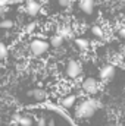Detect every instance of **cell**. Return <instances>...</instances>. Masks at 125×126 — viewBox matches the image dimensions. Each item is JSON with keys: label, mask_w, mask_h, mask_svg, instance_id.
<instances>
[{"label": "cell", "mask_w": 125, "mask_h": 126, "mask_svg": "<svg viewBox=\"0 0 125 126\" xmlns=\"http://www.w3.org/2000/svg\"><path fill=\"white\" fill-rule=\"evenodd\" d=\"M47 126H55V120H53V119H50V120H49V125Z\"/></svg>", "instance_id": "cell-21"}, {"label": "cell", "mask_w": 125, "mask_h": 126, "mask_svg": "<svg viewBox=\"0 0 125 126\" xmlns=\"http://www.w3.org/2000/svg\"><path fill=\"white\" fill-rule=\"evenodd\" d=\"M81 88H83V91H84L85 94L93 95L99 91V84H97V81H96L94 78H85V79L83 81Z\"/></svg>", "instance_id": "cell-4"}, {"label": "cell", "mask_w": 125, "mask_h": 126, "mask_svg": "<svg viewBox=\"0 0 125 126\" xmlns=\"http://www.w3.org/2000/svg\"><path fill=\"white\" fill-rule=\"evenodd\" d=\"M75 44H77V47H78L80 50H83V51H85V50L90 48V41H88L87 38H75Z\"/></svg>", "instance_id": "cell-11"}, {"label": "cell", "mask_w": 125, "mask_h": 126, "mask_svg": "<svg viewBox=\"0 0 125 126\" xmlns=\"http://www.w3.org/2000/svg\"><path fill=\"white\" fill-rule=\"evenodd\" d=\"M91 32H93L94 37H97V38H103V35H104V32H103V30L99 27V25H94L93 28H91Z\"/></svg>", "instance_id": "cell-16"}, {"label": "cell", "mask_w": 125, "mask_h": 126, "mask_svg": "<svg viewBox=\"0 0 125 126\" xmlns=\"http://www.w3.org/2000/svg\"><path fill=\"white\" fill-rule=\"evenodd\" d=\"M63 43H65V38H63L61 34H56V35H52V37H50V46L55 47V48L62 47Z\"/></svg>", "instance_id": "cell-10"}, {"label": "cell", "mask_w": 125, "mask_h": 126, "mask_svg": "<svg viewBox=\"0 0 125 126\" xmlns=\"http://www.w3.org/2000/svg\"><path fill=\"white\" fill-rule=\"evenodd\" d=\"M75 103H77V95L75 94H69V95H66V97L63 98L61 104H62L63 109H71V107L75 106Z\"/></svg>", "instance_id": "cell-9"}, {"label": "cell", "mask_w": 125, "mask_h": 126, "mask_svg": "<svg viewBox=\"0 0 125 126\" xmlns=\"http://www.w3.org/2000/svg\"><path fill=\"white\" fill-rule=\"evenodd\" d=\"M0 28H3V30H10V28H13V21H12V19H3V21L0 22Z\"/></svg>", "instance_id": "cell-14"}, {"label": "cell", "mask_w": 125, "mask_h": 126, "mask_svg": "<svg viewBox=\"0 0 125 126\" xmlns=\"http://www.w3.org/2000/svg\"><path fill=\"white\" fill-rule=\"evenodd\" d=\"M66 75H68V78H71V79L80 78V76L83 75V66H81V63L77 62L75 59L68 60V63H66Z\"/></svg>", "instance_id": "cell-3"}, {"label": "cell", "mask_w": 125, "mask_h": 126, "mask_svg": "<svg viewBox=\"0 0 125 126\" xmlns=\"http://www.w3.org/2000/svg\"><path fill=\"white\" fill-rule=\"evenodd\" d=\"M35 28H37V24H35V22H31V24H28V25H27L25 32H27V34H31V32L35 30Z\"/></svg>", "instance_id": "cell-17"}, {"label": "cell", "mask_w": 125, "mask_h": 126, "mask_svg": "<svg viewBox=\"0 0 125 126\" xmlns=\"http://www.w3.org/2000/svg\"><path fill=\"white\" fill-rule=\"evenodd\" d=\"M80 9H81L84 13H87V15L93 13V10H94V0H80Z\"/></svg>", "instance_id": "cell-7"}, {"label": "cell", "mask_w": 125, "mask_h": 126, "mask_svg": "<svg viewBox=\"0 0 125 126\" xmlns=\"http://www.w3.org/2000/svg\"><path fill=\"white\" fill-rule=\"evenodd\" d=\"M119 37L125 40V28H121V30H119Z\"/></svg>", "instance_id": "cell-20"}, {"label": "cell", "mask_w": 125, "mask_h": 126, "mask_svg": "<svg viewBox=\"0 0 125 126\" xmlns=\"http://www.w3.org/2000/svg\"><path fill=\"white\" fill-rule=\"evenodd\" d=\"M58 34H61L63 38H72L74 37V31L71 30V27H61V28H58Z\"/></svg>", "instance_id": "cell-12"}, {"label": "cell", "mask_w": 125, "mask_h": 126, "mask_svg": "<svg viewBox=\"0 0 125 126\" xmlns=\"http://www.w3.org/2000/svg\"><path fill=\"white\" fill-rule=\"evenodd\" d=\"M102 107V103L96 98H85L83 101H80V104H77L75 107V116L80 119H87L91 117L94 113L97 111V109Z\"/></svg>", "instance_id": "cell-1"}, {"label": "cell", "mask_w": 125, "mask_h": 126, "mask_svg": "<svg viewBox=\"0 0 125 126\" xmlns=\"http://www.w3.org/2000/svg\"><path fill=\"white\" fill-rule=\"evenodd\" d=\"M72 1H74V0H59V4L63 6V7H68V6L72 4Z\"/></svg>", "instance_id": "cell-18"}, {"label": "cell", "mask_w": 125, "mask_h": 126, "mask_svg": "<svg viewBox=\"0 0 125 126\" xmlns=\"http://www.w3.org/2000/svg\"><path fill=\"white\" fill-rule=\"evenodd\" d=\"M122 57H124V59H125V48H124V50H122Z\"/></svg>", "instance_id": "cell-22"}, {"label": "cell", "mask_w": 125, "mask_h": 126, "mask_svg": "<svg viewBox=\"0 0 125 126\" xmlns=\"http://www.w3.org/2000/svg\"><path fill=\"white\" fill-rule=\"evenodd\" d=\"M32 123H34V120H32L30 116H21V119L18 122L19 126H32Z\"/></svg>", "instance_id": "cell-13"}, {"label": "cell", "mask_w": 125, "mask_h": 126, "mask_svg": "<svg viewBox=\"0 0 125 126\" xmlns=\"http://www.w3.org/2000/svg\"><path fill=\"white\" fill-rule=\"evenodd\" d=\"M7 54H9L7 47H6L4 43H1V44H0V59H1V60H6V59H7Z\"/></svg>", "instance_id": "cell-15"}, {"label": "cell", "mask_w": 125, "mask_h": 126, "mask_svg": "<svg viewBox=\"0 0 125 126\" xmlns=\"http://www.w3.org/2000/svg\"><path fill=\"white\" fill-rule=\"evenodd\" d=\"M115 64H104L100 72H99V76L102 81H110L113 76H115Z\"/></svg>", "instance_id": "cell-5"}, {"label": "cell", "mask_w": 125, "mask_h": 126, "mask_svg": "<svg viewBox=\"0 0 125 126\" xmlns=\"http://www.w3.org/2000/svg\"><path fill=\"white\" fill-rule=\"evenodd\" d=\"M25 13L30 15V16H37L40 12H41V4L35 0H28L27 4H25Z\"/></svg>", "instance_id": "cell-6"}, {"label": "cell", "mask_w": 125, "mask_h": 126, "mask_svg": "<svg viewBox=\"0 0 125 126\" xmlns=\"http://www.w3.org/2000/svg\"><path fill=\"white\" fill-rule=\"evenodd\" d=\"M28 95L32 97V98H35L37 101H43V100L47 97V93H46L44 90H41V88H35V90L28 91Z\"/></svg>", "instance_id": "cell-8"}, {"label": "cell", "mask_w": 125, "mask_h": 126, "mask_svg": "<svg viewBox=\"0 0 125 126\" xmlns=\"http://www.w3.org/2000/svg\"><path fill=\"white\" fill-rule=\"evenodd\" d=\"M38 126H47V120L44 119V117H41V119H38Z\"/></svg>", "instance_id": "cell-19"}, {"label": "cell", "mask_w": 125, "mask_h": 126, "mask_svg": "<svg viewBox=\"0 0 125 126\" xmlns=\"http://www.w3.org/2000/svg\"><path fill=\"white\" fill-rule=\"evenodd\" d=\"M49 47H50V43L44 41L43 38H34L30 43V51H31L32 56H35V57H40V56L46 54Z\"/></svg>", "instance_id": "cell-2"}]
</instances>
